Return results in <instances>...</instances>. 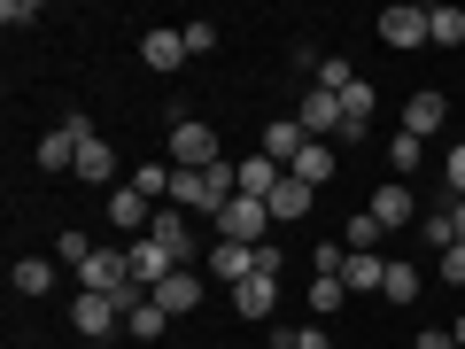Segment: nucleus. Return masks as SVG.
Returning a JSON list of instances; mask_svg holds the SVG:
<instances>
[{
	"instance_id": "7ed1b4c3",
	"label": "nucleus",
	"mask_w": 465,
	"mask_h": 349,
	"mask_svg": "<svg viewBox=\"0 0 465 349\" xmlns=\"http://www.w3.org/2000/svg\"><path fill=\"white\" fill-rule=\"evenodd\" d=\"M124 264H133V280H140V295H155V287L171 280V272H186L179 256L155 241V233H140V241H124Z\"/></svg>"
},
{
	"instance_id": "c9c22d12",
	"label": "nucleus",
	"mask_w": 465,
	"mask_h": 349,
	"mask_svg": "<svg viewBox=\"0 0 465 349\" xmlns=\"http://www.w3.org/2000/svg\"><path fill=\"white\" fill-rule=\"evenodd\" d=\"M411 349H458V334H450V326H427V334H419Z\"/></svg>"
},
{
	"instance_id": "aec40b11",
	"label": "nucleus",
	"mask_w": 465,
	"mask_h": 349,
	"mask_svg": "<svg viewBox=\"0 0 465 349\" xmlns=\"http://www.w3.org/2000/svg\"><path fill=\"white\" fill-rule=\"evenodd\" d=\"M280 179H287V171L272 164V155H249V164H241V194H256V202L280 194Z\"/></svg>"
},
{
	"instance_id": "ddd939ff",
	"label": "nucleus",
	"mask_w": 465,
	"mask_h": 349,
	"mask_svg": "<svg viewBox=\"0 0 465 349\" xmlns=\"http://www.w3.org/2000/svg\"><path fill=\"white\" fill-rule=\"evenodd\" d=\"M155 303H163L171 318H186V311H202V264H194V272H171V280L155 287Z\"/></svg>"
},
{
	"instance_id": "f03ea898",
	"label": "nucleus",
	"mask_w": 465,
	"mask_h": 349,
	"mask_svg": "<svg viewBox=\"0 0 465 349\" xmlns=\"http://www.w3.org/2000/svg\"><path fill=\"white\" fill-rule=\"evenodd\" d=\"M264 225H272V202L232 194V210L217 217V241H232V249H264Z\"/></svg>"
},
{
	"instance_id": "e433bc0d",
	"label": "nucleus",
	"mask_w": 465,
	"mask_h": 349,
	"mask_svg": "<svg viewBox=\"0 0 465 349\" xmlns=\"http://www.w3.org/2000/svg\"><path fill=\"white\" fill-rule=\"evenodd\" d=\"M287 349H326V326H302V334H287Z\"/></svg>"
},
{
	"instance_id": "72a5a7b5",
	"label": "nucleus",
	"mask_w": 465,
	"mask_h": 349,
	"mask_svg": "<svg viewBox=\"0 0 465 349\" xmlns=\"http://www.w3.org/2000/svg\"><path fill=\"white\" fill-rule=\"evenodd\" d=\"M450 194L465 202V140H450Z\"/></svg>"
},
{
	"instance_id": "a878e982",
	"label": "nucleus",
	"mask_w": 465,
	"mask_h": 349,
	"mask_svg": "<svg viewBox=\"0 0 465 349\" xmlns=\"http://www.w3.org/2000/svg\"><path fill=\"white\" fill-rule=\"evenodd\" d=\"M341 303H349L341 272H318V280H311V311H318V318H333V311H341Z\"/></svg>"
},
{
	"instance_id": "b1692460",
	"label": "nucleus",
	"mask_w": 465,
	"mask_h": 349,
	"mask_svg": "<svg viewBox=\"0 0 465 349\" xmlns=\"http://www.w3.org/2000/svg\"><path fill=\"white\" fill-rule=\"evenodd\" d=\"M427 39L434 47H465V8H427Z\"/></svg>"
},
{
	"instance_id": "f3484780",
	"label": "nucleus",
	"mask_w": 465,
	"mask_h": 349,
	"mask_svg": "<svg viewBox=\"0 0 465 349\" xmlns=\"http://www.w3.org/2000/svg\"><path fill=\"white\" fill-rule=\"evenodd\" d=\"M341 287H349V295H381V287H388V256H349Z\"/></svg>"
},
{
	"instance_id": "cd10ccee",
	"label": "nucleus",
	"mask_w": 465,
	"mask_h": 349,
	"mask_svg": "<svg viewBox=\"0 0 465 349\" xmlns=\"http://www.w3.org/2000/svg\"><path fill=\"white\" fill-rule=\"evenodd\" d=\"M419 155H427V140H411V133H396V140H388V164H396V179H411V171H419Z\"/></svg>"
},
{
	"instance_id": "9b49d317",
	"label": "nucleus",
	"mask_w": 465,
	"mask_h": 349,
	"mask_svg": "<svg viewBox=\"0 0 465 349\" xmlns=\"http://www.w3.org/2000/svg\"><path fill=\"white\" fill-rule=\"evenodd\" d=\"M302 148H311V133H302L295 116H272V125H264V155H272L280 171H295V155H302Z\"/></svg>"
},
{
	"instance_id": "393cba45",
	"label": "nucleus",
	"mask_w": 465,
	"mask_h": 349,
	"mask_svg": "<svg viewBox=\"0 0 465 349\" xmlns=\"http://www.w3.org/2000/svg\"><path fill=\"white\" fill-rule=\"evenodd\" d=\"M381 233H388L381 217H372V210H357V217H349V233H341V249H349V256H372V241H381Z\"/></svg>"
},
{
	"instance_id": "6e6552de",
	"label": "nucleus",
	"mask_w": 465,
	"mask_h": 349,
	"mask_svg": "<svg viewBox=\"0 0 465 349\" xmlns=\"http://www.w3.org/2000/svg\"><path fill=\"white\" fill-rule=\"evenodd\" d=\"M140 63H148L155 78H171V70L186 63V39L171 32V24H155V32H140Z\"/></svg>"
},
{
	"instance_id": "7c9ffc66",
	"label": "nucleus",
	"mask_w": 465,
	"mask_h": 349,
	"mask_svg": "<svg viewBox=\"0 0 465 349\" xmlns=\"http://www.w3.org/2000/svg\"><path fill=\"white\" fill-rule=\"evenodd\" d=\"M54 256H63V264H85V256H94V241H85V233H78V225H70V233H63V241H54Z\"/></svg>"
},
{
	"instance_id": "f704fd0d",
	"label": "nucleus",
	"mask_w": 465,
	"mask_h": 349,
	"mask_svg": "<svg viewBox=\"0 0 465 349\" xmlns=\"http://www.w3.org/2000/svg\"><path fill=\"white\" fill-rule=\"evenodd\" d=\"M442 280H450V287L465 280V241H450V249H442Z\"/></svg>"
},
{
	"instance_id": "412c9836",
	"label": "nucleus",
	"mask_w": 465,
	"mask_h": 349,
	"mask_svg": "<svg viewBox=\"0 0 465 349\" xmlns=\"http://www.w3.org/2000/svg\"><path fill=\"white\" fill-rule=\"evenodd\" d=\"M163 326H171V311H163V303H155V295H140L133 311H124V334H140V342H155V334H163Z\"/></svg>"
},
{
	"instance_id": "c85d7f7f",
	"label": "nucleus",
	"mask_w": 465,
	"mask_h": 349,
	"mask_svg": "<svg viewBox=\"0 0 465 349\" xmlns=\"http://www.w3.org/2000/svg\"><path fill=\"white\" fill-rule=\"evenodd\" d=\"M388 303H419V272L411 264H388V287H381Z\"/></svg>"
},
{
	"instance_id": "a211bd4d",
	"label": "nucleus",
	"mask_w": 465,
	"mask_h": 349,
	"mask_svg": "<svg viewBox=\"0 0 465 349\" xmlns=\"http://www.w3.org/2000/svg\"><path fill=\"white\" fill-rule=\"evenodd\" d=\"M148 233H155V241H163L171 256H179L186 272H194V233H186V217H179V210H155V225H148Z\"/></svg>"
},
{
	"instance_id": "473e14b6",
	"label": "nucleus",
	"mask_w": 465,
	"mask_h": 349,
	"mask_svg": "<svg viewBox=\"0 0 465 349\" xmlns=\"http://www.w3.org/2000/svg\"><path fill=\"white\" fill-rule=\"evenodd\" d=\"M0 24H16V32H24V24H39V0H0Z\"/></svg>"
},
{
	"instance_id": "39448f33",
	"label": "nucleus",
	"mask_w": 465,
	"mask_h": 349,
	"mask_svg": "<svg viewBox=\"0 0 465 349\" xmlns=\"http://www.w3.org/2000/svg\"><path fill=\"white\" fill-rule=\"evenodd\" d=\"M381 39L388 47H427V8H411V0L381 8Z\"/></svg>"
},
{
	"instance_id": "2f4dec72",
	"label": "nucleus",
	"mask_w": 465,
	"mask_h": 349,
	"mask_svg": "<svg viewBox=\"0 0 465 349\" xmlns=\"http://www.w3.org/2000/svg\"><path fill=\"white\" fill-rule=\"evenodd\" d=\"M179 39H186V55H210L217 47V24H179Z\"/></svg>"
},
{
	"instance_id": "2eb2a0df",
	"label": "nucleus",
	"mask_w": 465,
	"mask_h": 349,
	"mask_svg": "<svg viewBox=\"0 0 465 349\" xmlns=\"http://www.w3.org/2000/svg\"><path fill=\"white\" fill-rule=\"evenodd\" d=\"M202 272H217V280H232V287H241V280L256 272V249H232V241H210V256H202Z\"/></svg>"
},
{
	"instance_id": "bb28decb",
	"label": "nucleus",
	"mask_w": 465,
	"mask_h": 349,
	"mask_svg": "<svg viewBox=\"0 0 465 349\" xmlns=\"http://www.w3.org/2000/svg\"><path fill=\"white\" fill-rule=\"evenodd\" d=\"M295 179H302V186H326V179H333V155H326V140H311V148L295 155Z\"/></svg>"
},
{
	"instance_id": "f8f14e48",
	"label": "nucleus",
	"mask_w": 465,
	"mask_h": 349,
	"mask_svg": "<svg viewBox=\"0 0 465 349\" xmlns=\"http://www.w3.org/2000/svg\"><path fill=\"white\" fill-rule=\"evenodd\" d=\"M94 140H101V133H94ZM78 148H85V140H78V133H70V125H54V133H47V140H39V148H32V155H39V171H78Z\"/></svg>"
},
{
	"instance_id": "4c0bfd02",
	"label": "nucleus",
	"mask_w": 465,
	"mask_h": 349,
	"mask_svg": "<svg viewBox=\"0 0 465 349\" xmlns=\"http://www.w3.org/2000/svg\"><path fill=\"white\" fill-rule=\"evenodd\" d=\"M450 241H465V202H458V210H450Z\"/></svg>"
},
{
	"instance_id": "4468645a",
	"label": "nucleus",
	"mask_w": 465,
	"mask_h": 349,
	"mask_svg": "<svg viewBox=\"0 0 465 349\" xmlns=\"http://www.w3.org/2000/svg\"><path fill=\"white\" fill-rule=\"evenodd\" d=\"M372 109H381V85H365V78H357V85L341 94V140H357V133H365V125H372Z\"/></svg>"
},
{
	"instance_id": "58836bf2",
	"label": "nucleus",
	"mask_w": 465,
	"mask_h": 349,
	"mask_svg": "<svg viewBox=\"0 0 465 349\" xmlns=\"http://www.w3.org/2000/svg\"><path fill=\"white\" fill-rule=\"evenodd\" d=\"M450 334H458V349H465V311H458V318H450Z\"/></svg>"
},
{
	"instance_id": "1a4fd4ad",
	"label": "nucleus",
	"mask_w": 465,
	"mask_h": 349,
	"mask_svg": "<svg viewBox=\"0 0 465 349\" xmlns=\"http://www.w3.org/2000/svg\"><path fill=\"white\" fill-rule=\"evenodd\" d=\"M70 326L101 342L109 326H124V303H116V295H78V303H70Z\"/></svg>"
},
{
	"instance_id": "423d86ee",
	"label": "nucleus",
	"mask_w": 465,
	"mask_h": 349,
	"mask_svg": "<svg viewBox=\"0 0 465 349\" xmlns=\"http://www.w3.org/2000/svg\"><path fill=\"white\" fill-rule=\"evenodd\" d=\"M295 125H302L311 140L341 133V94H326V85H311V94H302V109H295Z\"/></svg>"
},
{
	"instance_id": "0eeeda50",
	"label": "nucleus",
	"mask_w": 465,
	"mask_h": 349,
	"mask_svg": "<svg viewBox=\"0 0 465 349\" xmlns=\"http://www.w3.org/2000/svg\"><path fill=\"white\" fill-rule=\"evenodd\" d=\"M109 225H124V233H133V241H140V233L155 225V202L140 194L133 179H124V186H116V194H109Z\"/></svg>"
},
{
	"instance_id": "9d476101",
	"label": "nucleus",
	"mask_w": 465,
	"mask_h": 349,
	"mask_svg": "<svg viewBox=\"0 0 465 349\" xmlns=\"http://www.w3.org/2000/svg\"><path fill=\"white\" fill-rule=\"evenodd\" d=\"M272 303H280V272H249V280L232 287V311L241 318H272Z\"/></svg>"
},
{
	"instance_id": "4be33fe9",
	"label": "nucleus",
	"mask_w": 465,
	"mask_h": 349,
	"mask_svg": "<svg viewBox=\"0 0 465 349\" xmlns=\"http://www.w3.org/2000/svg\"><path fill=\"white\" fill-rule=\"evenodd\" d=\"M311 202H318V186H302L295 171L280 179V194H272V217H311Z\"/></svg>"
},
{
	"instance_id": "dca6fc26",
	"label": "nucleus",
	"mask_w": 465,
	"mask_h": 349,
	"mask_svg": "<svg viewBox=\"0 0 465 349\" xmlns=\"http://www.w3.org/2000/svg\"><path fill=\"white\" fill-rule=\"evenodd\" d=\"M78 179L116 194V148H109V140H85V148H78Z\"/></svg>"
},
{
	"instance_id": "6ab92c4d",
	"label": "nucleus",
	"mask_w": 465,
	"mask_h": 349,
	"mask_svg": "<svg viewBox=\"0 0 465 349\" xmlns=\"http://www.w3.org/2000/svg\"><path fill=\"white\" fill-rule=\"evenodd\" d=\"M365 210H372V217H381V225H411V210H419V202H411V186H403V179H388V186H381V194H372V202H365Z\"/></svg>"
},
{
	"instance_id": "c756f323",
	"label": "nucleus",
	"mask_w": 465,
	"mask_h": 349,
	"mask_svg": "<svg viewBox=\"0 0 465 349\" xmlns=\"http://www.w3.org/2000/svg\"><path fill=\"white\" fill-rule=\"evenodd\" d=\"M318 85H326V94H349V85H357V70H349L341 55H326V63H318Z\"/></svg>"
},
{
	"instance_id": "5701e85b",
	"label": "nucleus",
	"mask_w": 465,
	"mask_h": 349,
	"mask_svg": "<svg viewBox=\"0 0 465 349\" xmlns=\"http://www.w3.org/2000/svg\"><path fill=\"white\" fill-rule=\"evenodd\" d=\"M8 280H16V295H47V287H54V264H47V256H16Z\"/></svg>"
},
{
	"instance_id": "20e7f679",
	"label": "nucleus",
	"mask_w": 465,
	"mask_h": 349,
	"mask_svg": "<svg viewBox=\"0 0 465 349\" xmlns=\"http://www.w3.org/2000/svg\"><path fill=\"white\" fill-rule=\"evenodd\" d=\"M442 125H450V94H434V85H419V94L403 101V133H411V140H434Z\"/></svg>"
},
{
	"instance_id": "f257e3e1",
	"label": "nucleus",
	"mask_w": 465,
	"mask_h": 349,
	"mask_svg": "<svg viewBox=\"0 0 465 349\" xmlns=\"http://www.w3.org/2000/svg\"><path fill=\"white\" fill-rule=\"evenodd\" d=\"M171 164L179 171H210V164H225V155H217V133L210 125H202V116H171Z\"/></svg>"
}]
</instances>
